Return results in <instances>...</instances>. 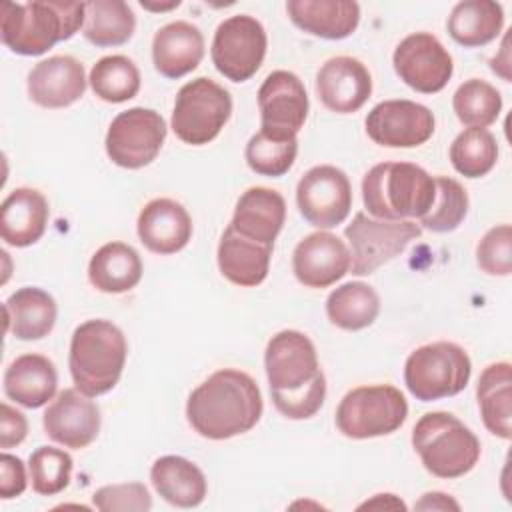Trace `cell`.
Returning <instances> with one entry per match:
<instances>
[{
    "mask_svg": "<svg viewBox=\"0 0 512 512\" xmlns=\"http://www.w3.org/2000/svg\"><path fill=\"white\" fill-rule=\"evenodd\" d=\"M90 284L104 294H122L142 280L140 254L124 242H106L88 264Z\"/></svg>",
    "mask_w": 512,
    "mask_h": 512,
    "instance_id": "f546056e",
    "label": "cell"
},
{
    "mask_svg": "<svg viewBox=\"0 0 512 512\" xmlns=\"http://www.w3.org/2000/svg\"><path fill=\"white\" fill-rule=\"evenodd\" d=\"M166 122L160 112L144 106H134L120 112L106 132L108 158L128 170H138L156 160L166 140Z\"/></svg>",
    "mask_w": 512,
    "mask_h": 512,
    "instance_id": "8fae6325",
    "label": "cell"
},
{
    "mask_svg": "<svg viewBox=\"0 0 512 512\" xmlns=\"http://www.w3.org/2000/svg\"><path fill=\"white\" fill-rule=\"evenodd\" d=\"M420 234V224L412 220H380L366 212H356L344 228L350 246V272L354 276L376 272L382 264L402 254Z\"/></svg>",
    "mask_w": 512,
    "mask_h": 512,
    "instance_id": "30bf717a",
    "label": "cell"
},
{
    "mask_svg": "<svg viewBox=\"0 0 512 512\" xmlns=\"http://www.w3.org/2000/svg\"><path fill=\"white\" fill-rule=\"evenodd\" d=\"M476 262L490 276H508L512 272V228L498 224L490 228L476 246Z\"/></svg>",
    "mask_w": 512,
    "mask_h": 512,
    "instance_id": "60d3db41",
    "label": "cell"
},
{
    "mask_svg": "<svg viewBox=\"0 0 512 512\" xmlns=\"http://www.w3.org/2000/svg\"><path fill=\"white\" fill-rule=\"evenodd\" d=\"M86 20V2L32 0L0 6L4 46L20 56H40L54 44L70 40Z\"/></svg>",
    "mask_w": 512,
    "mask_h": 512,
    "instance_id": "3957f363",
    "label": "cell"
},
{
    "mask_svg": "<svg viewBox=\"0 0 512 512\" xmlns=\"http://www.w3.org/2000/svg\"><path fill=\"white\" fill-rule=\"evenodd\" d=\"M476 398L484 426L490 434L508 440L512 426V366L510 362L488 364L476 384Z\"/></svg>",
    "mask_w": 512,
    "mask_h": 512,
    "instance_id": "4dcf8cb0",
    "label": "cell"
},
{
    "mask_svg": "<svg viewBox=\"0 0 512 512\" xmlns=\"http://www.w3.org/2000/svg\"><path fill=\"white\" fill-rule=\"evenodd\" d=\"M264 410L254 378L236 368H222L198 384L186 402V418L196 434L228 440L250 432Z\"/></svg>",
    "mask_w": 512,
    "mask_h": 512,
    "instance_id": "7a4b0ae2",
    "label": "cell"
},
{
    "mask_svg": "<svg viewBox=\"0 0 512 512\" xmlns=\"http://www.w3.org/2000/svg\"><path fill=\"white\" fill-rule=\"evenodd\" d=\"M0 412V448L6 450L22 444L28 434V422L24 414L12 408L8 402H2Z\"/></svg>",
    "mask_w": 512,
    "mask_h": 512,
    "instance_id": "ee69618b",
    "label": "cell"
},
{
    "mask_svg": "<svg viewBox=\"0 0 512 512\" xmlns=\"http://www.w3.org/2000/svg\"><path fill=\"white\" fill-rule=\"evenodd\" d=\"M92 504L100 512H148L152 496L142 482L106 484L92 494Z\"/></svg>",
    "mask_w": 512,
    "mask_h": 512,
    "instance_id": "b9f144b4",
    "label": "cell"
},
{
    "mask_svg": "<svg viewBox=\"0 0 512 512\" xmlns=\"http://www.w3.org/2000/svg\"><path fill=\"white\" fill-rule=\"evenodd\" d=\"M268 48L264 26L248 14H236L222 20L212 38V64L232 80L246 82L262 66Z\"/></svg>",
    "mask_w": 512,
    "mask_h": 512,
    "instance_id": "7c38bea8",
    "label": "cell"
},
{
    "mask_svg": "<svg viewBox=\"0 0 512 512\" xmlns=\"http://www.w3.org/2000/svg\"><path fill=\"white\" fill-rule=\"evenodd\" d=\"M434 198V178L412 162H382L362 178L364 208L380 220L422 218Z\"/></svg>",
    "mask_w": 512,
    "mask_h": 512,
    "instance_id": "277c9868",
    "label": "cell"
},
{
    "mask_svg": "<svg viewBox=\"0 0 512 512\" xmlns=\"http://www.w3.org/2000/svg\"><path fill=\"white\" fill-rule=\"evenodd\" d=\"M436 182V198L430 210L420 218V228L430 232H452L456 230L468 214V192L464 186L448 176L434 178Z\"/></svg>",
    "mask_w": 512,
    "mask_h": 512,
    "instance_id": "74e56055",
    "label": "cell"
},
{
    "mask_svg": "<svg viewBox=\"0 0 512 512\" xmlns=\"http://www.w3.org/2000/svg\"><path fill=\"white\" fill-rule=\"evenodd\" d=\"M296 204L302 218L328 230L342 224L352 208V184L344 170L332 164L310 168L296 186Z\"/></svg>",
    "mask_w": 512,
    "mask_h": 512,
    "instance_id": "4fadbf2b",
    "label": "cell"
},
{
    "mask_svg": "<svg viewBox=\"0 0 512 512\" xmlns=\"http://www.w3.org/2000/svg\"><path fill=\"white\" fill-rule=\"evenodd\" d=\"M450 162L466 178L486 176L498 160V142L486 128H466L450 144Z\"/></svg>",
    "mask_w": 512,
    "mask_h": 512,
    "instance_id": "d590c367",
    "label": "cell"
},
{
    "mask_svg": "<svg viewBox=\"0 0 512 512\" xmlns=\"http://www.w3.org/2000/svg\"><path fill=\"white\" fill-rule=\"evenodd\" d=\"M58 372L50 358L42 354H22L4 372V392L24 408H40L54 398Z\"/></svg>",
    "mask_w": 512,
    "mask_h": 512,
    "instance_id": "83f0119b",
    "label": "cell"
},
{
    "mask_svg": "<svg viewBox=\"0 0 512 512\" xmlns=\"http://www.w3.org/2000/svg\"><path fill=\"white\" fill-rule=\"evenodd\" d=\"M414 510H460V504L446 492H426L414 504Z\"/></svg>",
    "mask_w": 512,
    "mask_h": 512,
    "instance_id": "f6af8a7d",
    "label": "cell"
},
{
    "mask_svg": "<svg viewBox=\"0 0 512 512\" xmlns=\"http://www.w3.org/2000/svg\"><path fill=\"white\" fill-rule=\"evenodd\" d=\"M204 56V36L186 20L164 24L152 38V62L156 72L178 80L198 68Z\"/></svg>",
    "mask_w": 512,
    "mask_h": 512,
    "instance_id": "603a6c76",
    "label": "cell"
},
{
    "mask_svg": "<svg viewBox=\"0 0 512 512\" xmlns=\"http://www.w3.org/2000/svg\"><path fill=\"white\" fill-rule=\"evenodd\" d=\"M408 416L404 394L390 384L358 386L344 394L336 408V428L352 440L396 432Z\"/></svg>",
    "mask_w": 512,
    "mask_h": 512,
    "instance_id": "ba28073f",
    "label": "cell"
},
{
    "mask_svg": "<svg viewBox=\"0 0 512 512\" xmlns=\"http://www.w3.org/2000/svg\"><path fill=\"white\" fill-rule=\"evenodd\" d=\"M450 38L464 48H478L492 42L504 28L502 4L492 0L458 2L446 22Z\"/></svg>",
    "mask_w": 512,
    "mask_h": 512,
    "instance_id": "1f68e13d",
    "label": "cell"
},
{
    "mask_svg": "<svg viewBox=\"0 0 512 512\" xmlns=\"http://www.w3.org/2000/svg\"><path fill=\"white\" fill-rule=\"evenodd\" d=\"M264 368L272 402L282 416L306 420L322 408L326 378L316 348L304 332H276L266 344Z\"/></svg>",
    "mask_w": 512,
    "mask_h": 512,
    "instance_id": "6da1fadb",
    "label": "cell"
},
{
    "mask_svg": "<svg viewBox=\"0 0 512 512\" xmlns=\"http://www.w3.org/2000/svg\"><path fill=\"white\" fill-rule=\"evenodd\" d=\"M316 94L328 110L352 114L370 98L372 76L358 58L334 56L326 60L316 74Z\"/></svg>",
    "mask_w": 512,
    "mask_h": 512,
    "instance_id": "d6986e66",
    "label": "cell"
},
{
    "mask_svg": "<svg viewBox=\"0 0 512 512\" xmlns=\"http://www.w3.org/2000/svg\"><path fill=\"white\" fill-rule=\"evenodd\" d=\"M28 96L42 108H66L78 102L86 90L84 64L74 56H50L40 60L26 80Z\"/></svg>",
    "mask_w": 512,
    "mask_h": 512,
    "instance_id": "ffe728a7",
    "label": "cell"
},
{
    "mask_svg": "<svg viewBox=\"0 0 512 512\" xmlns=\"http://www.w3.org/2000/svg\"><path fill=\"white\" fill-rule=\"evenodd\" d=\"M508 42H510V36L506 34L504 36V40H502V46H500V52L490 60V68H492V72L494 74H498L504 82H510V46H508Z\"/></svg>",
    "mask_w": 512,
    "mask_h": 512,
    "instance_id": "bcb514c9",
    "label": "cell"
},
{
    "mask_svg": "<svg viewBox=\"0 0 512 512\" xmlns=\"http://www.w3.org/2000/svg\"><path fill=\"white\" fill-rule=\"evenodd\" d=\"M136 30V18L132 8L122 0H92L86 2V20L82 34L98 46H120L132 38Z\"/></svg>",
    "mask_w": 512,
    "mask_h": 512,
    "instance_id": "836d02e7",
    "label": "cell"
},
{
    "mask_svg": "<svg viewBox=\"0 0 512 512\" xmlns=\"http://www.w3.org/2000/svg\"><path fill=\"white\" fill-rule=\"evenodd\" d=\"M452 108L464 126L488 128L502 112V96L490 82L470 78L456 88Z\"/></svg>",
    "mask_w": 512,
    "mask_h": 512,
    "instance_id": "8d00e7d4",
    "label": "cell"
},
{
    "mask_svg": "<svg viewBox=\"0 0 512 512\" xmlns=\"http://www.w3.org/2000/svg\"><path fill=\"white\" fill-rule=\"evenodd\" d=\"M412 446L436 478H460L480 458V440L450 412H426L412 430Z\"/></svg>",
    "mask_w": 512,
    "mask_h": 512,
    "instance_id": "8992f818",
    "label": "cell"
},
{
    "mask_svg": "<svg viewBox=\"0 0 512 512\" xmlns=\"http://www.w3.org/2000/svg\"><path fill=\"white\" fill-rule=\"evenodd\" d=\"M128 344L124 332L110 320L82 322L70 340L68 366L76 388L94 398L110 392L124 370Z\"/></svg>",
    "mask_w": 512,
    "mask_h": 512,
    "instance_id": "5b68a950",
    "label": "cell"
},
{
    "mask_svg": "<svg viewBox=\"0 0 512 512\" xmlns=\"http://www.w3.org/2000/svg\"><path fill=\"white\" fill-rule=\"evenodd\" d=\"M298 154V140H278L264 132H256L246 144V164L260 176L278 178L284 176Z\"/></svg>",
    "mask_w": 512,
    "mask_h": 512,
    "instance_id": "f35d334b",
    "label": "cell"
},
{
    "mask_svg": "<svg viewBox=\"0 0 512 512\" xmlns=\"http://www.w3.org/2000/svg\"><path fill=\"white\" fill-rule=\"evenodd\" d=\"M260 132L290 140L296 138L308 116V94L302 80L288 70L270 72L258 90Z\"/></svg>",
    "mask_w": 512,
    "mask_h": 512,
    "instance_id": "5bb4252c",
    "label": "cell"
},
{
    "mask_svg": "<svg viewBox=\"0 0 512 512\" xmlns=\"http://www.w3.org/2000/svg\"><path fill=\"white\" fill-rule=\"evenodd\" d=\"M72 456L62 448L40 446L28 458V474L32 490L42 496L60 494L72 476Z\"/></svg>",
    "mask_w": 512,
    "mask_h": 512,
    "instance_id": "ab89813d",
    "label": "cell"
},
{
    "mask_svg": "<svg viewBox=\"0 0 512 512\" xmlns=\"http://www.w3.org/2000/svg\"><path fill=\"white\" fill-rule=\"evenodd\" d=\"M366 134L386 148H416L434 134V114L414 100H384L366 116Z\"/></svg>",
    "mask_w": 512,
    "mask_h": 512,
    "instance_id": "2e32d148",
    "label": "cell"
},
{
    "mask_svg": "<svg viewBox=\"0 0 512 512\" xmlns=\"http://www.w3.org/2000/svg\"><path fill=\"white\" fill-rule=\"evenodd\" d=\"M394 72L420 94L440 92L452 78L454 62L444 44L430 32L406 36L392 54Z\"/></svg>",
    "mask_w": 512,
    "mask_h": 512,
    "instance_id": "9a60e30c",
    "label": "cell"
},
{
    "mask_svg": "<svg viewBox=\"0 0 512 512\" xmlns=\"http://www.w3.org/2000/svg\"><path fill=\"white\" fill-rule=\"evenodd\" d=\"M286 12L302 32L324 40L348 38L360 22V6L352 0H288Z\"/></svg>",
    "mask_w": 512,
    "mask_h": 512,
    "instance_id": "d4e9b609",
    "label": "cell"
},
{
    "mask_svg": "<svg viewBox=\"0 0 512 512\" xmlns=\"http://www.w3.org/2000/svg\"><path fill=\"white\" fill-rule=\"evenodd\" d=\"M142 4V8H148V10H170V8H178L180 6V2L176 0V2H170V4H148V2H140Z\"/></svg>",
    "mask_w": 512,
    "mask_h": 512,
    "instance_id": "c3c4849f",
    "label": "cell"
},
{
    "mask_svg": "<svg viewBox=\"0 0 512 512\" xmlns=\"http://www.w3.org/2000/svg\"><path fill=\"white\" fill-rule=\"evenodd\" d=\"M154 490L172 506L196 508L204 502L208 484L204 472L184 456H160L150 468Z\"/></svg>",
    "mask_w": 512,
    "mask_h": 512,
    "instance_id": "f1b7e54d",
    "label": "cell"
},
{
    "mask_svg": "<svg viewBox=\"0 0 512 512\" xmlns=\"http://www.w3.org/2000/svg\"><path fill=\"white\" fill-rule=\"evenodd\" d=\"M140 242L154 254H176L192 238L188 210L172 198H154L138 214Z\"/></svg>",
    "mask_w": 512,
    "mask_h": 512,
    "instance_id": "44dd1931",
    "label": "cell"
},
{
    "mask_svg": "<svg viewBox=\"0 0 512 512\" xmlns=\"http://www.w3.org/2000/svg\"><path fill=\"white\" fill-rule=\"evenodd\" d=\"M42 426L50 440L80 450L96 440L100 432V410L78 388H64L44 410Z\"/></svg>",
    "mask_w": 512,
    "mask_h": 512,
    "instance_id": "e0dca14e",
    "label": "cell"
},
{
    "mask_svg": "<svg viewBox=\"0 0 512 512\" xmlns=\"http://www.w3.org/2000/svg\"><path fill=\"white\" fill-rule=\"evenodd\" d=\"M92 92L110 104H120L132 100L140 90V70L138 66L122 54L102 56L90 70Z\"/></svg>",
    "mask_w": 512,
    "mask_h": 512,
    "instance_id": "e575fe53",
    "label": "cell"
},
{
    "mask_svg": "<svg viewBox=\"0 0 512 512\" xmlns=\"http://www.w3.org/2000/svg\"><path fill=\"white\" fill-rule=\"evenodd\" d=\"M472 374L468 352L456 342H432L418 346L404 364V382L410 394L422 402H434L460 394Z\"/></svg>",
    "mask_w": 512,
    "mask_h": 512,
    "instance_id": "52a82bcc",
    "label": "cell"
},
{
    "mask_svg": "<svg viewBox=\"0 0 512 512\" xmlns=\"http://www.w3.org/2000/svg\"><path fill=\"white\" fill-rule=\"evenodd\" d=\"M272 248L274 246L244 238L228 224L220 236L216 252L220 274L236 286H258L268 276Z\"/></svg>",
    "mask_w": 512,
    "mask_h": 512,
    "instance_id": "484cf974",
    "label": "cell"
},
{
    "mask_svg": "<svg viewBox=\"0 0 512 512\" xmlns=\"http://www.w3.org/2000/svg\"><path fill=\"white\" fill-rule=\"evenodd\" d=\"M326 314L334 326L356 332L368 328L378 318L380 296L370 284L352 280L328 294Z\"/></svg>",
    "mask_w": 512,
    "mask_h": 512,
    "instance_id": "d6a6232c",
    "label": "cell"
},
{
    "mask_svg": "<svg viewBox=\"0 0 512 512\" xmlns=\"http://www.w3.org/2000/svg\"><path fill=\"white\" fill-rule=\"evenodd\" d=\"M286 220V202L278 190L266 186H252L236 202L230 226L260 244L274 246Z\"/></svg>",
    "mask_w": 512,
    "mask_h": 512,
    "instance_id": "7402d4cb",
    "label": "cell"
},
{
    "mask_svg": "<svg viewBox=\"0 0 512 512\" xmlns=\"http://www.w3.org/2000/svg\"><path fill=\"white\" fill-rule=\"evenodd\" d=\"M230 114V92L218 82L200 76L178 90L170 126L184 144L204 146L220 134Z\"/></svg>",
    "mask_w": 512,
    "mask_h": 512,
    "instance_id": "9c48e42d",
    "label": "cell"
},
{
    "mask_svg": "<svg viewBox=\"0 0 512 512\" xmlns=\"http://www.w3.org/2000/svg\"><path fill=\"white\" fill-rule=\"evenodd\" d=\"M372 508V510H406V504L396 496V494H376L374 498L362 502L358 510Z\"/></svg>",
    "mask_w": 512,
    "mask_h": 512,
    "instance_id": "7dc6e473",
    "label": "cell"
},
{
    "mask_svg": "<svg viewBox=\"0 0 512 512\" xmlns=\"http://www.w3.org/2000/svg\"><path fill=\"white\" fill-rule=\"evenodd\" d=\"M56 300L42 288L24 286L4 302V330L18 340H40L56 324Z\"/></svg>",
    "mask_w": 512,
    "mask_h": 512,
    "instance_id": "4316f807",
    "label": "cell"
},
{
    "mask_svg": "<svg viewBox=\"0 0 512 512\" xmlns=\"http://www.w3.org/2000/svg\"><path fill=\"white\" fill-rule=\"evenodd\" d=\"M48 202L34 188H14L0 206V234L8 246L26 248L36 244L48 224Z\"/></svg>",
    "mask_w": 512,
    "mask_h": 512,
    "instance_id": "cb8c5ba5",
    "label": "cell"
},
{
    "mask_svg": "<svg viewBox=\"0 0 512 512\" xmlns=\"http://www.w3.org/2000/svg\"><path fill=\"white\" fill-rule=\"evenodd\" d=\"M292 272L306 288H328L350 272V250L332 232H312L296 244Z\"/></svg>",
    "mask_w": 512,
    "mask_h": 512,
    "instance_id": "ac0fdd59",
    "label": "cell"
},
{
    "mask_svg": "<svg viewBox=\"0 0 512 512\" xmlns=\"http://www.w3.org/2000/svg\"><path fill=\"white\" fill-rule=\"evenodd\" d=\"M28 478L24 462L18 456L4 452L0 456V498L10 500L26 490Z\"/></svg>",
    "mask_w": 512,
    "mask_h": 512,
    "instance_id": "7bdbcfd3",
    "label": "cell"
}]
</instances>
